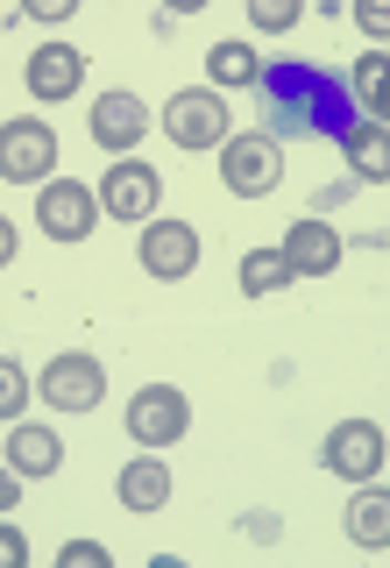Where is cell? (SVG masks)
I'll return each mask as SVG.
<instances>
[{"label":"cell","mask_w":390,"mask_h":568,"mask_svg":"<svg viewBox=\"0 0 390 568\" xmlns=\"http://www.w3.org/2000/svg\"><path fill=\"white\" fill-rule=\"evenodd\" d=\"M142 271L150 277H164V284H177V277H192L199 271V227L192 221H142Z\"/></svg>","instance_id":"cell-9"},{"label":"cell","mask_w":390,"mask_h":568,"mask_svg":"<svg viewBox=\"0 0 390 568\" xmlns=\"http://www.w3.org/2000/svg\"><path fill=\"white\" fill-rule=\"evenodd\" d=\"M164 135L177 142V150H220V142L235 135L227 93H213V85H185V93H171V106H164Z\"/></svg>","instance_id":"cell-2"},{"label":"cell","mask_w":390,"mask_h":568,"mask_svg":"<svg viewBox=\"0 0 390 568\" xmlns=\"http://www.w3.org/2000/svg\"><path fill=\"white\" fill-rule=\"evenodd\" d=\"M29 398H35V384H29V369L14 363V355H0V419H22L29 413Z\"/></svg>","instance_id":"cell-20"},{"label":"cell","mask_w":390,"mask_h":568,"mask_svg":"<svg viewBox=\"0 0 390 568\" xmlns=\"http://www.w3.org/2000/svg\"><path fill=\"white\" fill-rule=\"evenodd\" d=\"M235 284H242V298H270V292H284V284H291V263H284L277 248H248L242 271H235Z\"/></svg>","instance_id":"cell-18"},{"label":"cell","mask_w":390,"mask_h":568,"mask_svg":"<svg viewBox=\"0 0 390 568\" xmlns=\"http://www.w3.org/2000/svg\"><path fill=\"white\" fill-rule=\"evenodd\" d=\"M58 462H64V440L50 434V426L14 419V434H8V469L22 476V484H35V476H58Z\"/></svg>","instance_id":"cell-14"},{"label":"cell","mask_w":390,"mask_h":568,"mask_svg":"<svg viewBox=\"0 0 390 568\" xmlns=\"http://www.w3.org/2000/svg\"><path fill=\"white\" fill-rule=\"evenodd\" d=\"M0 178L8 185H50L58 178V129L43 114L0 121Z\"/></svg>","instance_id":"cell-1"},{"label":"cell","mask_w":390,"mask_h":568,"mask_svg":"<svg viewBox=\"0 0 390 568\" xmlns=\"http://www.w3.org/2000/svg\"><path fill=\"white\" fill-rule=\"evenodd\" d=\"M58 561H79V568H106V547H100V540H71V547H58Z\"/></svg>","instance_id":"cell-23"},{"label":"cell","mask_w":390,"mask_h":568,"mask_svg":"<svg viewBox=\"0 0 390 568\" xmlns=\"http://www.w3.org/2000/svg\"><path fill=\"white\" fill-rule=\"evenodd\" d=\"M319 462H327L341 484H377L383 476V426L377 419H341L327 434V448H319Z\"/></svg>","instance_id":"cell-7"},{"label":"cell","mask_w":390,"mask_h":568,"mask_svg":"<svg viewBox=\"0 0 390 568\" xmlns=\"http://www.w3.org/2000/svg\"><path fill=\"white\" fill-rule=\"evenodd\" d=\"M100 213H114V221H156V200H164V178H156L142 156H114V171L100 178Z\"/></svg>","instance_id":"cell-6"},{"label":"cell","mask_w":390,"mask_h":568,"mask_svg":"<svg viewBox=\"0 0 390 568\" xmlns=\"http://www.w3.org/2000/svg\"><path fill=\"white\" fill-rule=\"evenodd\" d=\"M22 79H29V93L43 100V106H64L85 85V50L79 43H43V50H29Z\"/></svg>","instance_id":"cell-11"},{"label":"cell","mask_w":390,"mask_h":568,"mask_svg":"<svg viewBox=\"0 0 390 568\" xmlns=\"http://www.w3.org/2000/svg\"><path fill=\"white\" fill-rule=\"evenodd\" d=\"M35 221H43L50 242H85L100 221V200L79 178H50V185H35Z\"/></svg>","instance_id":"cell-8"},{"label":"cell","mask_w":390,"mask_h":568,"mask_svg":"<svg viewBox=\"0 0 390 568\" xmlns=\"http://www.w3.org/2000/svg\"><path fill=\"white\" fill-rule=\"evenodd\" d=\"M206 79H213V93H248V85H263V58L248 43H213Z\"/></svg>","instance_id":"cell-16"},{"label":"cell","mask_w":390,"mask_h":568,"mask_svg":"<svg viewBox=\"0 0 390 568\" xmlns=\"http://www.w3.org/2000/svg\"><path fill=\"white\" fill-rule=\"evenodd\" d=\"M220 185L235 200H270L284 185V150L277 135H227L220 142Z\"/></svg>","instance_id":"cell-3"},{"label":"cell","mask_w":390,"mask_h":568,"mask_svg":"<svg viewBox=\"0 0 390 568\" xmlns=\"http://www.w3.org/2000/svg\"><path fill=\"white\" fill-rule=\"evenodd\" d=\"M14 248H22V242H14V221H8V213H0V271H8V263H14Z\"/></svg>","instance_id":"cell-27"},{"label":"cell","mask_w":390,"mask_h":568,"mask_svg":"<svg viewBox=\"0 0 390 568\" xmlns=\"http://www.w3.org/2000/svg\"><path fill=\"white\" fill-rule=\"evenodd\" d=\"M185 426H192V398L177 384H142L135 398H129V440L135 448H177L185 440Z\"/></svg>","instance_id":"cell-5"},{"label":"cell","mask_w":390,"mask_h":568,"mask_svg":"<svg viewBox=\"0 0 390 568\" xmlns=\"http://www.w3.org/2000/svg\"><path fill=\"white\" fill-rule=\"evenodd\" d=\"M142 135H150V106H142L135 93H100L93 100V142L106 156H129Z\"/></svg>","instance_id":"cell-12"},{"label":"cell","mask_w":390,"mask_h":568,"mask_svg":"<svg viewBox=\"0 0 390 568\" xmlns=\"http://www.w3.org/2000/svg\"><path fill=\"white\" fill-rule=\"evenodd\" d=\"M14 505H22V476L0 469V511H14Z\"/></svg>","instance_id":"cell-25"},{"label":"cell","mask_w":390,"mask_h":568,"mask_svg":"<svg viewBox=\"0 0 390 568\" xmlns=\"http://www.w3.org/2000/svg\"><path fill=\"white\" fill-rule=\"evenodd\" d=\"M35 398H43L50 413H93V405L106 398V369H100V355H85V348L50 355L43 377H35Z\"/></svg>","instance_id":"cell-4"},{"label":"cell","mask_w":390,"mask_h":568,"mask_svg":"<svg viewBox=\"0 0 390 568\" xmlns=\"http://www.w3.org/2000/svg\"><path fill=\"white\" fill-rule=\"evenodd\" d=\"M277 256L291 263V277H333V271H341V227H327L319 213H306V221L284 227Z\"/></svg>","instance_id":"cell-10"},{"label":"cell","mask_w":390,"mask_h":568,"mask_svg":"<svg viewBox=\"0 0 390 568\" xmlns=\"http://www.w3.org/2000/svg\"><path fill=\"white\" fill-rule=\"evenodd\" d=\"M248 22L270 29V36H284V29L298 22V0H248Z\"/></svg>","instance_id":"cell-21"},{"label":"cell","mask_w":390,"mask_h":568,"mask_svg":"<svg viewBox=\"0 0 390 568\" xmlns=\"http://www.w3.org/2000/svg\"><path fill=\"white\" fill-rule=\"evenodd\" d=\"M348 540L369 547V555H383V547H390V497L377 484H362V497L348 505Z\"/></svg>","instance_id":"cell-17"},{"label":"cell","mask_w":390,"mask_h":568,"mask_svg":"<svg viewBox=\"0 0 390 568\" xmlns=\"http://www.w3.org/2000/svg\"><path fill=\"white\" fill-rule=\"evenodd\" d=\"M355 22H362L369 36H383V29H390V8H377V0H362V8H355Z\"/></svg>","instance_id":"cell-24"},{"label":"cell","mask_w":390,"mask_h":568,"mask_svg":"<svg viewBox=\"0 0 390 568\" xmlns=\"http://www.w3.org/2000/svg\"><path fill=\"white\" fill-rule=\"evenodd\" d=\"M341 156H348V171L362 178V185H383V178H390V129H383V121H348V129H341Z\"/></svg>","instance_id":"cell-15"},{"label":"cell","mask_w":390,"mask_h":568,"mask_svg":"<svg viewBox=\"0 0 390 568\" xmlns=\"http://www.w3.org/2000/svg\"><path fill=\"white\" fill-rule=\"evenodd\" d=\"M348 85H355V106H362V121H383V50H362L348 71Z\"/></svg>","instance_id":"cell-19"},{"label":"cell","mask_w":390,"mask_h":568,"mask_svg":"<svg viewBox=\"0 0 390 568\" xmlns=\"http://www.w3.org/2000/svg\"><path fill=\"white\" fill-rule=\"evenodd\" d=\"M29 14H35V22H64V14H71V0H35Z\"/></svg>","instance_id":"cell-26"},{"label":"cell","mask_w":390,"mask_h":568,"mask_svg":"<svg viewBox=\"0 0 390 568\" xmlns=\"http://www.w3.org/2000/svg\"><path fill=\"white\" fill-rule=\"evenodd\" d=\"M114 490H121V511H171V462L164 455H135L129 469L114 476Z\"/></svg>","instance_id":"cell-13"},{"label":"cell","mask_w":390,"mask_h":568,"mask_svg":"<svg viewBox=\"0 0 390 568\" xmlns=\"http://www.w3.org/2000/svg\"><path fill=\"white\" fill-rule=\"evenodd\" d=\"M22 561H29V532L0 519V568H22Z\"/></svg>","instance_id":"cell-22"}]
</instances>
